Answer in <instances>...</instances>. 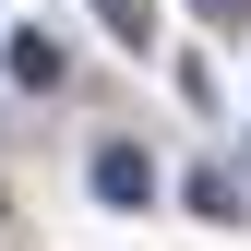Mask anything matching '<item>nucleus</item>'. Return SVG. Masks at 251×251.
<instances>
[{"label": "nucleus", "mask_w": 251, "mask_h": 251, "mask_svg": "<svg viewBox=\"0 0 251 251\" xmlns=\"http://www.w3.org/2000/svg\"><path fill=\"white\" fill-rule=\"evenodd\" d=\"M155 192H168V179H155L144 144H96V203H108V215H144Z\"/></svg>", "instance_id": "1"}, {"label": "nucleus", "mask_w": 251, "mask_h": 251, "mask_svg": "<svg viewBox=\"0 0 251 251\" xmlns=\"http://www.w3.org/2000/svg\"><path fill=\"white\" fill-rule=\"evenodd\" d=\"M12 84H60V48L48 36H12Z\"/></svg>", "instance_id": "2"}, {"label": "nucleus", "mask_w": 251, "mask_h": 251, "mask_svg": "<svg viewBox=\"0 0 251 251\" xmlns=\"http://www.w3.org/2000/svg\"><path fill=\"white\" fill-rule=\"evenodd\" d=\"M192 215H239V179L227 168H192Z\"/></svg>", "instance_id": "3"}, {"label": "nucleus", "mask_w": 251, "mask_h": 251, "mask_svg": "<svg viewBox=\"0 0 251 251\" xmlns=\"http://www.w3.org/2000/svg\"><path fill=\"white\" fill-rule=\"evenodd\" d=\"M203 12H227V24H239V12H251V0H203Z\"/></svg>", "instance_id": "4"}]
</instances>
